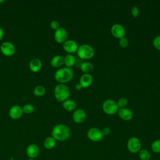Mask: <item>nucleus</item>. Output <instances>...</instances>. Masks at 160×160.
<instances>
[{"mask_svg":"<svg viewBox=\"0 0 160 160\" xmlns=\"http://www.w3.org/2000/svg\"><path fill=\"white\" fill-rule=\"evenodd\" d=\"M51 136L56 141H65L69 139L71 136V129L64 124L55 125L51 131Z\"/></svg>","mask_w":160,"mask_h":160,"instance_id":"1","label":"nucleus"},{"mask_svg":"<svg viewBox=\"0 0 160 160\" xmlns=\"http://www.w3.org/2000/svg\"><path fill=\"white\" fill-rule=\"evenodd\" d=\"M74 76V72L70 68L63 67L58 69L54 74L55 79L60 84L69 82Z\"/></svg>","mask_w":160,"mask_h":160,"instance_id":"2","label":"nucleus"},{"mask_svg":"<svg viewBox=\"0 0 160 160\" xmlns=\"http://www.w3.org/2000/svg\"><path fill=\"white\" fill-rule=\"evenodd\" d=\"M55 98L60 102H64L69 99L70 96L69 88L64 84H59L56 86L54 89Z\"/></svg>","mask_w":160,"mask_h":160,"instance_id":"3","label":"nucleus"},{"mask_svg":"<svg viewBox=\"0 0 160 160\" xmlns=\"http://www.w3.org/2000/svg\"><path fill=\"white\" fill-rule=\"evenodd\" d=\"M77 54L81 59H89L94 56V49L91 45L88 44H83L78 47Z\"/></svg>","mask_w":160,"mask_h":160,"instance_id":"4","label":"nucleus"},{"mask_svg":"<svg viewBox=\"0 0 160 160\" xmlns=\"http://www.w3.org/2000/svg\"><path fill=\"white\" fill-rule=\"evenodd\" d=\"M102 108L103 111L108 115L114 114L118 112L119 110L117 102L111 99L104 100L102 104Z\"/></svg>","mask_w":160,"mask_h":160,"instance_id":"5","label":"nucleus"},{"mask_svg":"<svg viewBox=\"0 0 160 160\" xmlns=\"http://www.w3.org/2000/svg\"><path fill=\"white\" fill-rule=\"evenodd\" d=\"M127 149L129 152L136 154L141 149V142L137 137L130 138L127 142Z\"/></svg>","mask_w":160,"mask_h":160,"instance_id":"6","label":"nucleus"},{"mask_svg":"<svg viewBox=\"0 0 160 160\" xmlns=\"http://www.w3.org/2000/svg\"><path fill=\"white\" fill-rule=\"evenodd\" d=\"M87 137L91 141L99 142L103 139L104 135L102 132V130L98 128H91L87 131Z\"/></svg>","mask_w":160,"mask_h":160,"instance_id":"7","label":"nucleus"},{"mask_svg":"<svg viewBox=\"0 0 160 160\" xmlns=\"http://www.w3.org/2000/svg\"><path fill=\"white\" fill-rule=\"evenodd\" d=\"M0 50L1 52L6 56H12L15 53L16 51L14 45L9 41H5L2 42L1 45Z\"/></svg>","mask_w":160,"mask_h":160,"instance_id":"8","label":"nucleus"},{"mask_svg":"<svg viewBox=\"0 0 160 160\" xmlns=\"http://www.w3.org/2000/svg\"><path fill=\"white\" fill-rule=\"evenodd\" d=\"M111 32L112 35L118 39L124 37L126 34V30L124 27L119 23L114 24L111 28Z\"/></svg>","mask_w":160,"mask_h":160,"instance_id":"9","label":"nucleus"},{"mask_svg":"<svg viewBox=\"0 0 160 160\" xmlns=\"http://www.w3.org/2000/svg\"><path fill=\"white\" fill-rule=\"evenodd\" d=\"M54 39L58 43H64L68 39V32L62 27H59L54 32Z\"/></svg>","mask_w":160,"mask_h":160,"instance_id":"10","label":"nucleus"},{"mask_svg":"<svg viewBox=\"0 0 160 160\" xmlns=\"http://www.w3.org/2000/svg\"><path fill=\"white\" fill-rule=\"evenodd\" d=\"M78 47L79 46L77 42L72 39H67L64 43H62V48L64 50L69 54L77 52Z\"/></svg>","mask_w":160,"mask_h":160,"instance_id":"11","label":"nucleus"},{"mask_svg":"<svg viewBox=\"0 0 160 160\" xmlns=\"http://www.w3.org/2000/svg\"><path fill=\"white\" fill-rule=\"evenodd\" d=\"M26 152L29 158L35 159L39 155L40 149L37 144H31L26 148Z\"/></svg>","mask_w":160,"mask_h":160,"instance_id":"12","label":"nucleus"},{"mask_svg":"<svg viewBox=\"0 0 160 160\" xmlns=\"http://www.w3.org/2000/svg\"><path fill=\"white\" fill-rule=\"evenodd\" d=\"M86 119V113L82 109H77L74 111L72 114L73 121L78 124L82 123Z\"/></svg>","mask_w":160,"mask_h":160,"instance_id":"13","label":"nucleus"},{"mask_svg":"<svg viewBox=\"0 0 160 160\" xmlns=\"http://www.w3.org/2000/svg\"><path fill=\"white\" fill-rule=\"evenodd\" d=\"M23 114L22 108L19 105L12 106L9 111V116L12 119H19Z\"/></svg>","mask_w":160,"mask_h":160,"instance_id":"14","label":"nucleus"},{"mask_svg":"<svg viewBox=\"0 0 160 160\" xmlns=\"http://www.w3.org/2000/svg\"><path fill=\"white\" fill-rule=\"evenodd\" d=\"M93 82V78L89 73H84L79 78V84L82 88L89 87Z\"/></svg>","mask_w":160,"mask_h":160,"instance_id":"15","label":"nucleus"},{"mask_svg":"<svg viewBox=\"0 0 160 160\" xmlns=\"http://www.w3.org/2000/svg\"><path fill=\"white\" fill-rule=\"evenodd\" d=\"M118 114L119 116L122 120H124V121H130L133 118L132 111L128 108H119Z\"/></svg>","mask_w":160,"mask_h":160,"instance_id":"16","label":"nucleus"},{"mask_svg":"<svg viewBox=\"0 0 160 160\" xmlns=\"http://www.w3.org/2000/svg\"><path fill=\"white\" fill-rule=\"evenodd\" d=\"M29 67L31 71L34 72H38L42 67V62L38 58H33L30 61Z\"/></svg>","mask_w":160,"mask_h":160,"instance_id":"17","label":"nucleus"},{"mask_svg":"<svg viewBox=\"0 0 160 160\" xmlns=\"http://www.w3.org/2000/svg\"><path fill=\"white\" fill-rule=\"evenodd\" d=\"M50 64L54 68L60 67L64 64V58L61 55H56L51 59Z\"/></svg>","mask_w":160,"mask_h":160,"instance_id":"18","label":"nucleus"},{"mask_svg":"<svg viewBox=\"0 0 160 160\" xmlns=\"http://www.w3.org/2000/svg\"><path fill=\"white\" fill-rule=\"evenodd\" d=\"M62 107L68 111H72L76 108V103L74 100L68 99L62 102Z\"/></svg>","mask_w":160,"mask_h":160,"instance_id":"19","label":"nucleus"},{"mask_svg":"<svg viewBox=\"0 0 160 160\" xmlns=\"http://www.w3.org/2000/svg\"><path fill=\"white\" fill-rule=\"evenodd\" d=\"M56 140L52 136L47 137L43 142L44 147L46 149H53L56 146Z\"/></svg>","mask_w":160,"mask_h":160,"instance_id":"20","label":"nucleus"},{"mask_svg":"<svg viewBox=\"0 0 160 160\" xmlns=\"http://www.w3.org/2000/svg\"><path fill=\"white\" fill-rule=\"evenodd\" d=\"M76 58L71 54H68L64 58V64L66 65V67L70 68L72 67L76 62Z\"/></svg>","mask_w":160,"mask_h":160,"instance_id":"21","label":"nucleus"},{"mask_svg":"<svg viewBox=\"0 0 160 160\" xmlns=\"http://www.w3.org/2000/svg\"><path fill=\"white\" fill-rule=\"evenodd\" d=\"M93 68H94V66H93L92 64L88 61L82 62L80 66L81 70L84 73H89L90 72H91L93 70Z\"/></svg>","mask_w":160,"mask_h":160,"instance_id":"22","label":"nucleus"},{"mask_svg":"<svg viewBox=\"0 0 160 160\" xmlns=\"http://www.w3.org/2000/svg\"><path fill=\"white\" fill-rule=\"evenodd\" d=\"M138 156L140 160H150L151 154L148 149H142L138 152Z\"/></svg>","mask_w":160,"mask_h":160,"instance_id":"23","label":"nucleus"},{"mask_svg":"<svg viewBox=\"0 0 160 160\" xmlns=\"http://www.w3.org/2000/svg\"><path fill=\"white\" fill-rule=\"evenodd\" d=\"M151 148L152 151L156 154L160 153V139L154 140L151 145Z\"/></svg>","mask_w":160,"mask_h":160,"instance_id":"24","label":"nucleus"},{"mask_svg":"<svg viewBox=\"0 0 160 160\" xmlns=\"http://www.w3.org/2000/svg\"><path fill=\"white\" fill-rule=\"evenodd\" d=\"M45 92L46 88L42 85L36 86L33 90V93L36 96H42L44 94Z\"/></svg>","mask_w":160,"mask_h":160,"instance_id":"25","label":"nucleus"},{"mask_svg":"<svg viewBox=\"0 0 160 160\" xmlns=\"http://www.w3.org/2000/svg\"><path fill=\"white\" fill-rule=\"evenodd\" d=\"M23 112L26 114H31L34 111V106L31 104H26L22 107Z\"/></svg>","mask_w":160,"mask_h":160,"instance_id":"26","label":"nucleus"},{"mask_svg":"<svg viewBox=\"0 0 160 160\" xmlns=\"http://www.w3.org/2000/svg\"><path fill=\"white\" fill-rule=\"evenodd\" d=\"M128 103V99L125 97H122V98H120L118 102H117V104H118V106L119 108H126V106H127Z\"/></svg>","mask_w":160,"mask_h":160,"instance_id":"27","label":"nucleus"},{"mask_svg":"<svg viewBox=\"0 0 160 160\" xmlns=\"http://www.w3.org/2000/svg\"><path fill=\"white\" fill-rule=\"evenodd\" d=\"M119 44L121 48H126L129 44V41L128 38L125 36L120 38L119 40Z\"/></svg>","mask_w":160,"mask_h":160,"instance_id":"28","label":"nucleus"},{"mask_svg":"<svg viewBox=\"0 0 160 160\" xmlns=\"http://www.w3.org/2000/svg\"><path fill=\"white\" fill-rule=\"evenodd\" d=\"M152 44L156 49L160 51V35H158L154 38Z\"/></svg>","mask_w":160,"mask_h":160,"instance_id":"29","label":"nucleus"},{"mask_svg":"<svg viewBox=\"0 0 160 160\" xmlns=\"http://www.w3.org/2000/svg\"><path fill=\"white\" fill-rule=\"evenodd\" d=\"M131 15L134 17V18H136L138 16L139 14V8L136 6H132L131 8Z\"/></svg>","mask_w":160,"mask_h":160,"instance_id":"30","label":"nucleus"},{"mask_svg":"<svg viewBox=\"0 0 160 160\" xmlns=\"http://www.w3.org/2000/svg\"><path fill=\"white\" fill-rule=\"evenodd\" d=\"M50 26H51V28L52 29H54V30H56V29H58L60 26H59V22H58L57 21H56V20H53V21H52L51 22V23H50Z\"/></svg>","mask_w":160,"mask_h":160,"instance_id":"31","label":"nucleus"},{"mask_svg":"<svg viewBox=\"0 0 160 160\" xmlns=\"http://www.w3.org/2000/svg\"><path fill=\"white\" fill-rule=\"evenodd\" d=\"M111 128H109V127H105V128H104L102 129V134H103L104 136H108V135H109V134L111 133Z\"/></svg>","mask_w":160,"mask_h":160,"instance_id":"32","label":"nucleus"},{"mask_svg":"<svg viewBox=\"0 0 160 160\" xmlns=\"http://www.w3.org/2000/svg\"><path fill=\"white\" fill-rule=\"evenodd\" d=\"M81 60H82V59H76V60L75 64L76 65V66H79V67L80 68V66H81V64H82V61H81Z\"/></svg>","mask_w":160,"mask_h":160,"instance_id":"33","label":"nucleus"},{"mask_svg":"<svg viewBox=\"0 0 160 160\" xmlns=\"http://www.w3.org/2000/svg\"><path fill=\"white\" fill-rule=\"evenodd\" d=\"M3 36H4V31H3L2 28L0 27V40H1L2 39Z\"/></svg>","mask_w":160,"mask_h":160,"instance_id":"34","label":"nucleus"},{"mask_svg":"<svg viewBox=\"0 0 160 160\" xmlns=\"http://www.w3.org/2000/svg\"><path fill=\"white\" fill-rule=\"evenodd\" d=\"M82 88L81 87V86L80 85L79 83H78V84H76L75 85V89H76V90H81Z\"/></svg>","mask_w":160,"mask_h":160,"instance_id":"35","label":"nucleus"},{"mask_svg":"<svg viewBox=\"0 0 160 160\" xmlns=\"http://www.w3.org/2000/svg\"><path fill=\"white\" fill-rule=\"evenodd\" d=\"M28 160H35V159H31V158H29Z\"/></svg>","mask_w":160,"mask_h":160,"instance_id":"36","label":"nucleus"},{"mask_svg":"<svg viewBox=\"0 0 160 160\" xmlns=\"http://www.w3.org/2000/svg\"><path fill=\"white\" fill-rule=\"evenodd\" d=\"M4 2L3 0H0V2Z\"/></svg>","mask_w":160,"mask_h":160,"instance_id":"37","label":"nucleus"}]
</instances>
